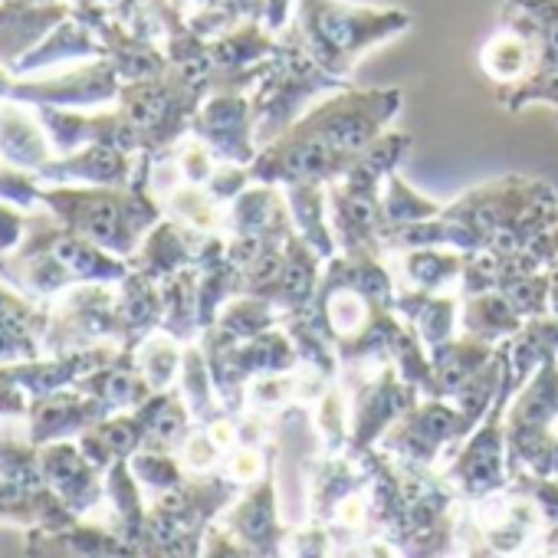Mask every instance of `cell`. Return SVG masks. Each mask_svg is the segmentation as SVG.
Listing matches in <instances>:
<instances>
[{"mask_svg": "<svg viewBox=\"0 0 558 558\" xmlns=\"http://www.w3.org/2000/svg\"><path fill=\"white\" fill-rule=\"evenodd\" d=\"M293 31L300 34L310 57L336 80L352 76L359 60L401 34L411 31L408 11L391 8H359L345 0H296Z\"/></svg>", "mask_w": 558, "mask_h": 558, "instance_id": "1", "label": "cell"}, {"mask_svg": "<svg viewBox=\"0 0 558 558\" xmlns=\"http://www.w3.org/2000/svg\"><path fill=\"white\" fill-rule=\"evenodd\" d=\"M345 86L349 83L326 73L310 57L300 34L293 27H287L283 34H279V50L269 60L263 80L250 89L256 142L266 145V142L279 138L296 119H303L323 96H332V93H339Z\"/></svg>", "mask_w": 558, "mask_h": 558, "instance_id": "2", "label": "cell"}, {"mask_svg": "<svg viewBox=\"0 0 558 558\" xmlns=\"http://www.w3.org/2000/svg\"><path fill=\"white\" fill-rule=\"evenodd\" d=\"M558 427V355L545 359L506 408V460L512 473L551 476Z\"/></svg>", "mask_w": 558, "mask_h": 558, "instance_id": "3", "label": "cell"}, {"mask_svg": "<svg viewBox=\"0 0 558 558\" xmlns=\"http://www.w3.org/2000/svg\"><path fill=\"white\" fill-rule=\"evenodd\" d=\"M404 93L401 89H339L329 99L316 102L303 119L293 125L306 135L323 138L342 155H362L368 145H375L391 119L401 112Z\"/></svg>", "mask_w": 558, "mask_h": 558, "instance_id": "4", "label": "cell"}, {"mask_svg": "<svg viewBox=\"0 0 558 558\" xmlns=\"http://www.w3.org/2000/svg\"><path fill=\"white\" fill-rule=\"evenodd\" d=\"M509 352V349H506ZM519 391L512 368H506V381L486 411V417L473 427V434L460 444V450L440 466L447 483L466 499L476 502L509 483V460H506V408L509 398Z\"/></svg>", "mask_w": 558, "mask_h": 558, "instance_id": "5", "label": "cell"}, {"mask_svg": "<svg viewBox=\"0 0 558 558\" xmlns=\"http://www.w3.org/2000/svg\"><path fill=\"white\" fill-rule=\"evenodd\" d=\"M499 24L522 31L535 44L532 76L496 89L499 106L509 112L551 106L558 112V0H506Z\"/></svg>", "mask_w": 558, "mask_h": 558, "instance_id": "6", "label": "cell"}, {"mask_svg": "<svg viewBox=\"0 0 558 558\" xmlns=\"http://www.w3.org/2000/svg\"><path fill=\"white\" fill-rule=\"evenodd\" d=\"M476 421L466 417L450 398H421L385 437L381 450L414 466H444L460 444L473 434Z\"/></svg>", "mask_w": 558, "mask_h": 558, "instance_id": "7", "label": "cell"}, {"mask_svg": "<svg viewBox=\"0 0 558 558\" xmlns=\"http://www.w3.org/2000/svg\"><path fill=\"white\" fill-rule=\"evenodd\" d=\"M342 385H349V414H352V434L349 450L352 457H362L381 444V437L424 398L411 381L401 378L395 365H385L368 375H342Z\"/></svg>", "mask_w": 558, "mask_h": 558, "instance_id": "8", "label": "cell"}, {"mask_svg": "<svg viewBox=\"0 0 558 558\" xmlns=\"http://www.w3.org/2000/svg\"><path fill=\"white\" fill-rule=\"evenodd\" d=\"M355 155H342L316 135L290 125L279 138L259 145L250 161V178L259 184H329L352 168Z\"/></svg>", "mask_w": 558, "mask_h": 558, "instance_id": "9", "label": "cell"}, {"mask_svg": "<svg viewBox=\"0 0 558 558\" xmlns=\"http://www.w3.org/2000/svg\"><path fill=\"white\" fill-rule=\"evenodd\" d=\"M329 223L339 243V253H385V207H381V187H368L349 178L329 181Z\"/></svg>", "mask_w": 558, "mask_h": 558, "instance_id": "10", "label": "cell"}, {"mask_svg": "<svg viewBox=\"0 0 558 558\" xmlns=\"http://www.w3.org/2000/svg\"><path fill=\"white\" fill-rule=\"evenodd\" d=\"M197 135L207 142L210 155L230 165H246L256 158V125H253V102L243 89H217V96L201 109L194 122Z\"/></svg>", "mask_w": 558, "mask_h": 558, "instance_id": "11", "label": "cell"}, {"mask_svg": "<svg viewBox=\"0 0 558 558\" xmlns=\"http://www.w3.org/2000/svg\"><path fill=\"white\" fill-rule=\"evenodd\" d=\"M227 529L236 535L246 555H287L290 551V538L296 525L279 519L272 466L259 483L246 486V496L227 512Z\"/></svg>", "mask_w": 558, "mask_h": 558, "instance_id": "12", "label": "cell"}, {"mask_svg": "<svg viewBox=\"0 0 558 558\" xmlns=\"http://www.w3.org/2000/svg\"><path fill=\"white\" fill-rule=\"evenodd\" d=\"M372 480L365 457L352 453H323L306 463V496H310V519L329 525L336 509L365 489Z\"/></svg>", "mask_w": 558, "mask_h": 558, "instance_id": "13", "label": "cell"}, {"mask_svg": "<svg viewBox=\"0 0 558 558\" xmlns=\"http://www.w3.org/2000/svg\"><path fill=\"white\" fill-rule=\"evenodd\" d=\"M326 259L300 236L293 233L287 240V259L283 269L272 279V287L263 293V300L279 313V316H300L313 306L316 293H319V279H323Z\"/></svg>", "mask_w": 558, "mask_h": 558, "instance_id": "14", "label": "cell"}, {"mask_svg": "<svg viewBox=\"0 0 558 558\" xmlns=\"http://www.w3.org/2000/svg\"><path fill=\"white\" fill-rule=\"evenodd\" d=\"M388 256H395L388 263L401 283L424 290V293H444L453 283H460L463 263H466V253L450 250V246H411V250H398Z\"/></svg>", "mask_w": 558, "mask_h": 558, "instance_id": "15", "label": "cell"}, {"mask_svg": "<svg viewBox=\"0 0 558 558\" xmlns=\"http://www.w3.org/2000/svg\"><path fill=\"white\" fill-rule=\"evenodd\" d=\"M460 300V332L476 336L489 345H502L525 326V316L499 290H483Z\"/></svg>", "mask_w": 558, "mask_h": 558, "instance_id": "16", "label": "cell"}, {"mask_svg": "<svg viewBox=\"0 0 558 558\" xmlns=\"http://www.w3.org/2000/svg\"><path fill=\"white\" fill-rule=\"evenodd\" d=\"M499 345H489L476 336L460 332L440 349H430V368H434V398H450L463 381H470Z\"/></svg>", "mask_w": 558, "mask_h": 558, "instance_id": "17", "label": "cell"}, {"mask_svg": "<svg viewBox=\"0 0 558 558\" xmlns=\"http://www.w3.org/2000/svg\"><path fill=\"white\" fill-rule=\"evenodd\" d=\"M480 70L496 83V89L515 86L535 70V44L522 31L499 24V31L480 50Z\"/></svg>", "mask_w": 558, "mask_h": 558, "instance_id": "18", "label": "cell"}, {"mask_svg": "<svg viewBox=\"0 0 558 558\" xmlns=\"http://www.w3.org/2000/svg\"><path fill=\"white\" fill-rule=\"evenodd\" d=\"M287 204L293 214V227L296 233L329 263L332 256H339V243L329 223V194L326 184H287Z\"/></svg>", "mask_w": 558, "mask_h": 558, "instance_id": "19", "label": "cell"}, {"mask_svg": "<svg viewBox=\"0 0 558 558\" xmlns=\"http://www.w3.org/2000/svg\"><path fill=\"white\" fill-rule=\"evenodd\" d=\"M411 148H414V138L408 132H391L388 129L375 145H368L362 155H355L352 168L342 178L368 184V187H385L388 174H395L401 168V161L411 155Z\"/></svg>", "mask_w": 558, "mask_h": 558, "instance_id": "20", "label": "cell"}, {"mask_svg": "<svg viewBox=\"0 0 558 558\" xmlns=\"http://www.w3.org/2000/svg\"><path fill=\"white\" fill-rule=\"evenodd\" d=\"M279 323H283V316H279L263 296L240 293V296H233V300L220 310L214 329L223 332V336L233 339V342H243V339H256V336L276 329Z\"/></svg>", "mask_w": 558, "mask_h": 558, "instance_id": "21", "label": "cell"}, {"mask_svg": "<svg viewBox=\"0 0 558 558\" xmlns=\"http://www.w3.org/2000/svg\"><path fill=\"white\" fill-rule=\"evenodd\" d=\"M381 207H385V223L388 227H408V223H421V220L440 217L447 204H440L434 197H424L421 191H414L401 178V171H395V174H388V181L381 187Z\"/></svg>", "mask_w": 558, "mask_h": 558, "instance_id": "22", "label": "cell"}, {"mask_svg": "<svg viewBox=\"0 0 558 558\" xmlns=\"http://www.w3.org/2000/svg\"><path fill=\"white\" fill-rule=\"evenodd\" d=\"M460 293L457 290H444V293H430L424 310L417 313V319L411 323L414 332L421 336V342L430 349L447 345L450 339L460 336Z\"/></svg>", "mask_w": 558, "mask_h": 558, "instance_id": "23", "label": "cell"}, {"mask_svg": "<svg viewBox=\"0 0 558 558\" xmlns=\"http://www.w3.org/2000/svg\"><path fill=\"white\" fill-rule=\"evenodd\" d=\"M313 424L323 440V453H345L349 434H352V414L345 404V385L336 381L316 404H313Z\"/></svg>", "mask_w": 558, "mask_h": 558, "instance_id": "24", "label": "cell"}, {"mask_svg": "<svg viewBox=\"0 0 558 558\" xmlns=\"http://www.w3.org/2000/svg\"><path fill=\"white\" fill-rule=\"evenodd\" d=\"M250 168L246 165H230L223 161V168H214L210 181H207V191L217 204H233L246 187H250Z\"/></svg>", "mask_w": 558, "mask_h": 558, "instance_id": "25", "label": "cell"}, {"mask_svg": "<svg viewBox=\"0 0 558 558\" xmlns=\"http://www.w3.org/2000/svg\"><path fill=\"white\" fill-rule=\"evenodd\" d=\"M287 555H300V558L332 555V532H329V525L313 522V519H310V525H296Z\"/></svg>", "mask_w": 558, "mask_h": 558, "instance_id": "26", "label": "cell"}, {"mask_svg": "<svg viewBox=\"0 0 558 558\" xmlns=\"http://www.w3.org/2000/svg\"><path fill=\"white\" fill-rule=\"evenodd\" d=\"M220 457H223V450L214 444L210 434L194 437V440H187V447H184V460H187L194 470H214V463H217Z\"/></svg>", "mask_w": 558, "mask_h": 558, "instance_id": "27", "label": "cell"}, {"mask_svg": "<svg viewBox=\"0 0 558 558\" xmlns=\"http://www.w3.org/2000/svg\"><path fill=\"white\" fill-rule=\"evenodd\" d=\"M529 253H532L545 269H551V266L558 263V220H555V223H551V227H548V230L532 243V246H529Z\"/></svg>", "mask_w": 558, "mask_h": 558, "instance_id": "28", "label": "cell"}, {"mask_svg": "<svg viewBox=\"0 0 558 558\" xmlns=\"http://www.w3.org/2000/svg\"><path fill=\"white\" fill-rule=\"evenodd\" d=\"M535 555H558V525H548L538 538Z\"/></svg>", "mask_w": 558, "mask_h": 558, "instance_id": "29", "label": "cell"}, {"mask_svg": "<svg viewBox=\"0 0 558 558\" xmlns=\"http://www.w3.org/2000/svg\"><path fill=\"white\" fill-rule=\"evenodd\" d=\"M548 276H551V283H548V313L558 316V263L548 269Z\"/></svg>", "mask_w": 558, "mask_h": 558, "instance_id": "30", "label": "cell"}]
</instances>
